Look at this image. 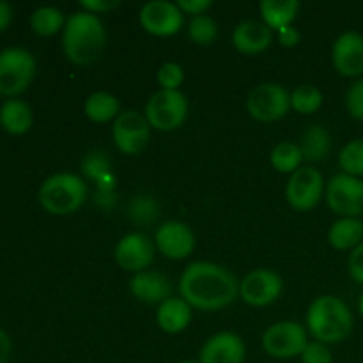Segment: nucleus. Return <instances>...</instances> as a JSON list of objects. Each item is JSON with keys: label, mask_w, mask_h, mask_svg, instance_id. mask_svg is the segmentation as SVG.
<instances>
[{"label": "nucleus", "mask_w": 363, "mask_h": 363, "mask_svg": "<svg viewBox=\"0 0 363 363\" xmlns=\"http://www.w3.org/2000/svg\"><path fill=\"white\" fill-rule=\"evenodd\" d=\"M179 293L190 307L215 312L229 307L240 296V282L216 262L195 261L181 275Z\"/></svg>", "instance_id": "1"}, {"label": "nucleus", "mask_w": 363, "mask_h": 363, "mask_svg": "<svg viewBox=\"0 0 363 363\" xmlns=\"http://www.w3.org/2000/svg\"><path fill=\"white\" fill-rule=\"evenodd\" d=\"M106 46V28L96 14L77 11L69 14L62 30V50L69 62L87 66L101 57Z\"/></svg>", "instance_id": "2"}, {"label": "nucleus", "mask_w": 363, "mask_h": 363, "mask_svg": "<svg viewBox=\"0 0 363 363\" xmlns=\"http://www.w3.org/2000/svg\"><path fill=\"white\" fill-rule=\"evenodd\" d=\"M354 319L346 301L333 294L315 298L307 311V332L318 342H344L353 332Z\"/></svg>", "instance_id": "3"}, {"label": "nucleus", "mask_w": 363, "mask_h": 363, "mask_svg": "<svg viewBox=\"0 0 363 363\" xmlns=\"http://www.w3.org/2000/svg\"><path fill=\"white\" fill-rule=\"evenodd\" d=\"M39 204L50 215L66 216L77 213L87 199V186L77 174L59 172L43 181L39 188Z\"/></svg>", "instance_id": "4"}, {"label": "nucleus", "mask_w": 363, "mask_h": 363, "mask_svg": "<svg viewBox=\"0 0 363 363\" xmlns=\"http://www.w3.org/2000/svg\"><path fill=\"white\" fill-rule=\"evenodd\" d=\"M34 55L20 46H9L0 50V94L14 96L21 94L28 89L35 77Z\"/></svg>", "instance_id": "5"}, {"label": "nucleus", "mask_w": 363, "mask_h": 363, "mask_svg": "<svg viewBox=\"0 0 363 363\" xmlns=\"http://www.w3.org/2000/svg\"><path fill=\"white\" fill-rule=\"evenodd\" d=\"M261 344L272 358L289 360L301 357L308 344L307 328L296 321H279L266 328Z\"/></svg>", "instance_id": "6"}, {"label": "nucleus", "mask_w": 363, "mask_h": 363, "mask_svg": "<svg viewBox=\"0 0 363 363\" xmlns=\"http://www.w3.org/2000/svg\"><path fill=\"white\" fill-rule=\"evenodd\" d=\"M151 128L174 131L186 121L188 99L181 91H158L149 98L144 112Z\"/></svg>", "instance_id": "7"}, {"label": "nucleus", "mask_w": 363, "mask_h": 363, "mask_svg": "<svg viewBox=\"0 0 363 363\" xmlns=\"http://www.w3.org/2000/svg\"><path fill=\"white\" fill-rule=\"evenodd\" d=\"M326 204L339 216L360 218L363 215V179L350 176V174H337L326 184Z\"/></svg>", "instance_id": "8"}, {"label": "nucleus", "mask_w": 363, "mask_h": 363, "mask_svg": "<svg viewBox=\"0 0 363 363\" xmlns=\"http://www.w3.org/2000/svg\"><path fill=\"white\" fill-rule=\"evenodd\" d=\"M291 108V94L275 82H266L250 91L247 98V110L255 121L273 123L287 116Z\"/></svg>", "instance_id": "9"}, {"label": "nucleus", "mask_w": 363, "mask_h": 363, "mask_svg": "<svg viewBox=\"0 0 363 363\" xmlns=\"http://www.w3.org/2000/svg\"><path fill=\"white\" fill-rule=\"evenodd\" d=\"M151 124L144 113L137 110H124L117 116L112 126L113 144L128 156L140 155L151 140Z\"/></svg>", "instance_id": "10"}, {"label": "nucleus", "mask_w": 363, "mask_h": 363, "mask_svg": "<svg viewBox=\"0 0 363 363\" xmlns=\"http://www.w3.org/2000/svg\"><path fill=\"white\" fill-rule=\"evenodd\" d=\"M325 190V179L318 169L300 167L287 181L286 199L296 211H311L321 202Z\"/></svg>", "instance_id": "11"}, {"label": "nucleus", "mask_w": 363, "mask_h": 363, "mask_svg": "<svg viewBox=\"0 0 363 363\" xmlns=\"http://www.w3.org/2000/svg\"><path fill=\"white\" fill-rule=\"evenodd\" d=\"M282 291V277L273 269H254L240 282L241 300L250 307H266V305L275 303Z\"/></svg>", "instance_id": "12"}, {"label": "nucleus", "mask_w": 363, "mask_h": 363, "mask_svg": "<svg viewBox=\"0 0 363 363\" xmlns=\"http://www.w3.org/2000/svg\"><path fill=\"white\" fill-rule=\"evenodd\" d=\"M140 25L145 32L158 38L177 34L183 27V11L169 0H151L140 9Z\"/></svg>", "instance_id": "13"}, {"label": "nucleus", "mask_w": 363, "mask_h": 363, "mask_svg": "<svg viewBox=\"0 0 363 363\" xmlns=\"http://www.w3.org/2000/svg\"><path fill=\"white\" fill-rule=\"evenodd\" d=\"M113 257L124 272H145L155 259V243L145 234L130 233L117 241Z\"/></svg>", "instance_id": "14"}, {"label": "nucleus", "mask_w": 363, "mask_h": 363, "mask_svg": "<svg viewBox=\"0 0 363 363\" xmlns=\"http://www.w3.org/2000/svg\"><path fill=\"white\" fill-rule=\"evenodd\" d=\"M155 247L167 259L181 261L191 255L195 248V233L188 223L170 220L162 223L155 234Z\"/></svg>", "instance_id": "15"}, {"label": "nucleus", "mask_w": 363, "mask_h": 363, "mask_svg": "<svg viewBox=\"0 0 363 363\" xmlns=\"http://www.w3.org/2000/svg\"><path fill=\"white\" fill-rule=\"evenodd\" d=\"M333 67L346 78L363 74V35L357 30H347L335 39L332 48Z\"/></svg>", "instance_id": "16"}, {"label": "nucleus", "mask_w": 363, "mask_h": 363, "mask_svg": "<svg viewBox=\"0 0 363 363\" xmlns=\"http://www.w3.org/2000/svg\"><path fill=\"white\" fill-rule=\"evenodd\" d=\"M247 358V346L234 332H218L209 337L201 347V363H243Z\"/></svg>", "instance_id": "17"}, {"label": "nucleus", "mask_w": 363, "mask_h": 363, "mask_svg": "<svg viewBox=\"0 0 363 363\" xmlns=\"http://www.w3.org/2000/svg\"><path fill=\"white\" fill-rule=\"evenodd\" d=\"M273 41V30L257 20H247L236 25L233 32V45L245 55H255L269 48Z\"/></svg>", "instance_id": "18"}, {"label": "nucleus", "mask_w": 363, "mask_h": 363, "mask_svg": "<svg viewBox=\"0 0 363 363\" xmlns=\"http://www.w3.org/2000/svg\"><path fill=\"white\" fill-rule=\"evenodd\" d=\"M130 291L138 301L144 303H163L172 298V286L165 275L158 272L135 273L130 280Z\"/></svg>", "instance_id": "19"}, {"label": "nucleus", "mask_w": 363, "mask_h": 363, "mask_svg": "<svg viewBox=\"0 0 363 363\" xmlns=\"http://www.w3.org/2000/svg\"><path fill=\"white\" fill-rule=\"evenodd\" d=\"M156 323L165 333L184 332L191 323V307L183 298H169L160 303L156 311Z\"/></svg>", "instance_id": "20"}, {"label": "nucleus", "mask_w": 363, "mask_h": 363, "mask_svg": "<svg viewBox=\"0 0 363 363\" xmlns=\"http://www.w3.org/2000/svg\"><path fill=\"white\" fill-rule=\"evenodd\" d=\"M262 23L268 25L272 30H282L286 27H293V21L300 13L298 0H262L259 4Z\"/></svg>", "instance_id": "21"}, {"label": "nucleus", "mask_w": 363, "mask_h": 363, "mask_svg": "<svg viewBox=\"0 0 363 363\" xmlns=\"http://www.w3.org/2000/svg\"><path fill=\"white\" fill-rule=\"evenodd\" d=\"M34 124L32 108L23 99H7L0 106V128L11 135H25Z\"/></svg>", "instance_id": "22"}, {"label": "nucleus", "mask_w": 363, "mask_h": 363, "mask_svg": "<svg viewBox=\"0 0 363 363\" xmlns=\"http://www.w3.org/2000/svg\"><path fill=\"white\" fill-rule=\"evenodd\" d=\"M328 241L335 250H353L363 241V222L360 218L340 216L330 227Z\"/></svg>", "instance_id": "23"}, {"label": "nucleus", "mask_w": 363, "mask_h": 363, "mask_svg": "<svg viewBox=\"0 0 363 363\" xmlns=\"http://www.w3.org/2000/svg\"><path fill=\"white\" fill-rule=\"evenodd\" d=\"M298 145H300L303 160L312 163L323 162L328 158L330 151H332V135L321 124H312L303 131Z\"/></svg>", "instance_id": "24"}, {"label": "nucleus", "mask_w": 363, "mask_h": 363, "mask_svg": "<svg viewBox=\"0 0 363 363\" xmlns=\"http://www.w3.org/2000/svg\"><path fill=\"white\" fill-rule=\"evenodd\" d=\"M84 113L87 116L89 121H92V123H110V121H116L117 116L121 113V103L119 99L113 94H110V92H92V94L85 99Z\"/></svg>", "instance_id": "25"}, {"label": "nucleus", "mask_w": 363, "mask_h": 363, "mask_svg": "<svg viewBox=\"0 0 363 363\" xmlns=\"http://www.w3.org/2000/svg\"><path fill=\"white\" fill-rule=\"evenodd\" d=\"M67 18L60 9L53 6H43L32 11L30 14V28L38 35L50 38L55 35L59 30H64Z\"/></svg>", "instance_id": "26"}, {"label": "nucleus", "mask_w": 363, "mask_h": 363, "mask_svg": "<svg viewBox=\"0 0 363 363\" xmlns=\"http://www.w3.org/2000/svg\"><path fill=\"white\" fill-rule=\"evenodd\" d=\"M269 162H272L273 169L279 170V172L293 174L301 167L303 155H301L300 145L294 144V142H280L273 147Z\"/></svg>", "instance_id": "27"}, {"label": "nucleus", "mask_w": 363, "mask_h": 363, "mask_svg": "<svg viewBox=\"0 0 363 363\" xmlns=\"http://www.w3.org/2000/svg\"><path fill=\"white\" fill-rule=\"evenodd\" d=\"M323 92L315 85H300L291 92V108L296 110L301 116H311L318 112L323 105Z\"/></svg>", "instance_id": "28"}, {"label": "nucleus", "mask_w": 363, "mask_h": 363, "mask_svg": "<svg viewBox=\"0 0 363 363\" xmlns=\"http://www.w3.org/2000/svg\"><path fill=\"white\" fill-rule=\"evenodd\" d=\"M188 35L195 45H213L218 35V25L208 14H199V16L191 18L190 25H188Z\"/></svg>", "instance_id": "29"}, {"label": "nucleus", "mask_w": 363, "mask_h": 363, "mask_svg": "<svg viewBox=\"0 0 363 363\" xmlns=\"http://www.w3.org/2000/svg\"><path fill=\"white\" fill-rule=\"evenodd\" d=\"M339 165L344 174L354 177L363 176V138H354L344 145L339 155Z\"/></svg>", "instance_id": "30"}, {"label": "nucleus", "mask_w": 363, "mask_h": 363, "mask_svg": "<svg viewBox=\"0 0 363 363\" xmlns=\"http://www.w3.org/2000/svg\"><path fill=\"white\" fill-rule=\"evenodd\" d=\"M82 170H84V174L89 179L98 183L106 174L112 172L108 155L105 151H101V149H94V151L87 152L84 156V160H82Z\"/></svg>", "instance_id": "31"}, {"label": "nucleus", "mask_w": 363, "mask_h": 363, "mask_svg": "<svg viewBox=\"0 0 363 363\" xmlns=\"http://www.w3.org/2000/svg\"><path fill=\"white\" fill-rule=\"evenodd\" d=\"M160 206L158 202L147 195H138L130 204V216L138 223H151L158 218Z\"/></svg>", "instance_id": "32"}, {"label": "nucleus", "mask_w": 363, "mask_h": 363, "mask_svg": "<svg viewBox=\"0 0 363 363\" xmlns=\"http://www.w3.org/2000/svg\"><path fill=\"white\" fill-rule=\"evenodd\" d=\"M156 80H158L162 91H179L184 80L183 66L177 62H165L163 66H160Z\"/></svg>", "instance_id": "33"}, {"label": "nucleus", "mask_w": 363, "mask_h": 363, "mask_svg": "<svg viewBox=\"0 0 363 363\" xmlns=\"http://www.w3.org/2000/svg\"><path fill=\"white\" fill-rule=\"evenodd\" d=\"M346 108L350 116L357 121H363V78L353 82L346 94Z\"/></svg>", "instance_id": "34"}, {"label": "nucleus", "mask_w": 363, "mask_h": 363, "mask_svg": "<svg viewBox=\"0 0 363 363\" xmlns=\"http://www.w3.org/2000/svg\"><path fill=\"white\" fill-rule=\"evenodd\" d=\"M301 363H333V354L326 344L312 340L301 353Z\"/></svg>", "instance_id": "35"}, {"label": "nucleus", "mask_w": 363, "mask_h": 363, "mask_svg": "<svg viewBox=\"0 0 363 363\" xmlns=\"http://www.w3.org/2000/svg\"><path fill=\"white\" fill-rule=\"evenodd\" d=\"M347 269H350L351 279L363 286V241L351 250L350 259H347Z\"/></svg>", "instance_id": "36"}, {"label": "nucleus", "mask_w": 363, "mask_h": 363, "mask_svg": "<svg viewBox=\"0 0 363 363\" xmlns=\"http://www.w3.org/2000/svg\"><path fill=\"white\" fill-rule=\"evenodd\" d=\"M119 0H80V6L84 7V11L96 14V16L113 11L116 7H119Z\"/></svg>", "instance_id": "37"}, {"label": "nucleus", "mask_w": 363, "mask_h": 363, "mask_svg": "<svg viewBox=\"0 0 363 363\" xmlns=\"http://www.w3.org/2000/svg\"><path fill=\"white\" fill-rule=\"evenodd\" d=\"M179 6V9L186 14H194V16H199V14H204L209 7L213 6L211 0H179L176 2Z\"/></svg>", "instance_id": "38"}, {"label": "nucleus", "mask_w": 363, "mask_h": 363, "mask_svg": "<svg viewBox=\"0 0 363 363\" xmlns=\"http://www.w3.org/2000/svg\"><path fill=\"white\" fill-rule=\"evenodd\" d=\"M11 351H13V342H11V337L7 335L6 330L0 328V363L9 362Z\"/></svg>", "instance_id": "39"}, {"label": "nucleus", "mask_w": 363, "mask_h": 363, "mask_svg": "<svg viewBox=\"0 0 363 363\" xmlns=\"http://www.w3.org/2000/svg\"><path fill=\"white\" fill-rule=\"evenodd\" d=\"M279 34L280 43H282L284 46H296L298 43H300V32H298L296 28L286 27L282 28V30H279Z\"/></svg>", "instance_id": "40"}, {"label": "nucleus", "mask_w": 363, "mask_h": 363, "mask_svg": "<svg viewBox=\"0 0 363 363\" xmlns=\"http://www.w3.org/2000/svg\"><path fill=\"white\" fill-rule=\"evenodd\" d=\"M11 21H13V9H11L9 4L0 0V32L6 30Z\"/></svg>", "instance_id": "41"}, {"label": "nucleus", "mask_w": 363, "mask_h": 363, "mask_svg": "<svg viewBox=\"0 0 363 363\" xmlns=\"http://www.w3.org/2000/svg\"><path fill=\"white\" fill-rule=\"evenodd\" d=\"M116 199L117 197L113 191H98V194H96V204H99L105 209H110L116 206Z\"/></svg>", "instance_id": "42"}, {"label": "nucleus", "mask_w": 363, "mask_h": 363, "mask_svg": "<svg viewBox=\"0 0 363 363\" xmlns=\"http://www.w3.org/2000/svg\"><path fill=\"white\" fill-rule=\"evenodd\" d=\"M358 311H360V314H362V318H363V291H362V294H360V300H358Z\"/></svg>", "instance_id": "43"}, {"label": "nucleus", "mask_w": 363, "mask_h": 363, "mask_svg": "<svg viewBox=\"0 0 363 363\" xmlns=\"http://www.w3.org/2000/svg\"><path fill=\"white\" fill-rule=\"evenodd\" d=\"M179 363H201L199 360H183V362H179Z\"/></svg>", "instance_id": "44"}]
</instances>
